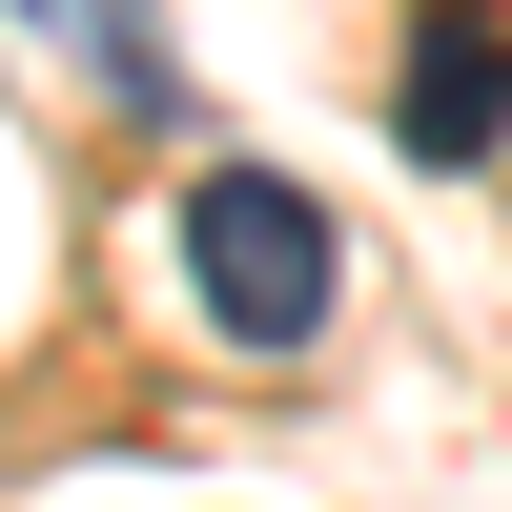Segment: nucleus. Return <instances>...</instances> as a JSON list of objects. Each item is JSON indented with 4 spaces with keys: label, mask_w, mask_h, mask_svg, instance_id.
Masks as SVG:
<instances>
[{
    "label": "nucleus",
    "mask_w": 512,
    "mask_h": 512,
    "mask_svg": "<svg viewBox=\"0 0 512 512\" xmlns=\"http://www.w3.org/2000/svg\"><path fill=\"white\" fill-rule=\"evenodd\" d=\"M164 267H185V308L226 328V349H328V308H349V226H328L287 164H205V185L164 205Z\"/></svg>",
    "instance_id": "obj_1"
},
{
    "label": "nucleus",
    "mask_w": 512,
    "mask_h": 512,
    "mask_svg": "<svg viewBox=\"0 0 512 512\" xmlns=\"http://www.w3.org/2000/svg\"><path fill=\"white\" fill-rule=\"evenodd\" d=\"M390 123H410V164H492L512 144V21H492V0H431V21H410Z\"/></svg>",
    "instance_id": "obj_2"
},
{
    "label": "nucleus",
    "mask_w": 512,
    "mask_h": 512,
    "mask_svg": "<svg viewBox=\"0 0 512 512\" xmlns=\"http://www.w3.org/2000/svg\"><path fill=\"white\" fill-rule=\"evenodd\" d=\"M21 21H41V41H82L123 123H205V82H185V41H164V0H21Z\"/></svg>",
    "instance_id": "obj_3"
}]
</instances>
